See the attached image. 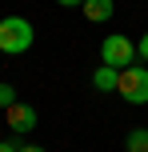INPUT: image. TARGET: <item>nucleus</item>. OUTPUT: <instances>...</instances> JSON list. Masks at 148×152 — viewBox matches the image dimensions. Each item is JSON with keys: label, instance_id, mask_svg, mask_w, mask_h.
Returning a JSON list of instances; mask_svg holds the SVG:
<instances>
[{"label": "nucleus", "instance_id": "obj_2", "mask_svg": "<svg viewBox=\"0 0 148 152\" xmlns=\"http://www.w3.org/2000/svg\"><path fill=\"white\" fill-rule=\"evenodd\" d=\"M116 92L128 100V104H148V68H144V64H128V68H120Z\"/></svg>", "mask_w": 148, "mask_h": 152}, {"label": "nucleus", "instance_id": "obj_13", "mask_svg": "<svg viewBox=\"0 0 148 152\" xmlns=\"http://www.w3.org/2000/svg\"><path fill=\"white\" fill-rule=\"evenodd\" d=\"M0 56H4V52H0Z\"/></svg>", "mask_w": 148, "mask_h": 152}, {"label": "nucleus", "instance_id": "obj_9", "mask_svg": "<svg viewBox=\"0 0 148 152\" xmlns=\"http://www.w3.org/2000/svg\"><path fill=\"white\" fill-rule=\"evenodd\" d=\"M136 56H140V60L148 64V32H144V36H140V44H136Z\"/></svg>", "mask_w": 148, "mask_h": 152}, {"label": "nucleus", "instance_id": "obj_6", "mask_svg": "<svg viewBox=\"0 0 148 152\" xmlns=\"http://www.w3.org/2000/svg\"><path fill=\"white\" fill-rule=\"evenodd\" d=\"M116 84H120V68L100 64V68L92 72V88H96V92H116Z\"/></svg>", "mask_w": 148, "mask_h": 152}, {"label": "nucleus", "instance_id": "obj_8", "mask_svg": "<svg viewBox=\"0 0 148 152\" xmlns=\"http://www.w3.org/2000/svg\"><path fill=\"white\" fill-rule=\"evenodd\" d=\"M16 104V88L12 84H0V108H12Z\"/></svg>", "mask_w": 148, "mask_h": 152}, {"label": "nucleus", "instance_id": "obj_3", "mask_svg": "<svg viewBox=\"0 0 148 152\" xmlns=\"http://www.w3.org/2000/svg\"><path fill=\"white\" fill-rule=\"evenodd\" d=\"M100 60L108 64V68H128V64H136V44L128 36H120V32H112L100 44Z\"/></svg>", "mask_w": 148, "mask_h": 152}, {"label": "nucleus", "instance_id": "obj_4", "mask_svg": "<svg viewBox=\"0 0 148 152\" xmlns=\"http://www.w3.org/2000/svg\"><path fill=\"white\" fill-rule=\"evenodd\" d=\"M4 124L16 132V136H24V132H32V128H36V108L16 100L12 108H4Z\"/></svg>", "mask_w": 148, "mask_h": 152}, {"label": "nucleus", "instance_id": "obj_11", "mask_svg": "<svg viewBox=\"0 0 148 152\" xmlns=\"http://www.w3.org/2000/svg\"><path fill=\"white\" fill-rule=\"evenodd\" d=\"M56 4H60V8H80L84 0H56Z\"/></svg>", "mask_w": 148, "mask_h": 152}, {"label": "nucleus", "instance_id": "obj_12", "mask_svg": "<svg viewBox=\"0 0 148 152\" xmlns=\"http://www.w3.org/2000/svg\"><path fill=\"white\" fill-rule=\"evenodd\" d=\"M20 152H44L40 144H20Z\"/></svg>", "mask_w": 148, "mask_h": 152}, {"label": "nucleus", "instance_id": "obj_10", "mask_svg": "<svg viewBox=\"0 0 148 152\" xmlns=\"http://www.w3.org/2000/svg\"><path fill=\"white\" fill-rule=\"evenodd\" d=\"M0 152H20V144L16 140H0Z\"/></svg>", "mask_w": 148, "mask_h": 152}, {"label": "nucleus", "instance_id": "obj_1", "mask_svg": "<svg viewBox=\"0 0 148 152\" xmlns=\"http://www.w3.org/2000/svg\"><path fill=\"white\" fill-rule=\"evenodd\" d=\"M32 40H36V32H32V24L24 20V16H4V20H0V52L4 56L28 52Z\"/></svg>", "mask_w": 148, "mask_h": 152}, {"label": "nucleus", "instance_id": "obj_5", "mask_svg": "<svg viewBox=\"0 0 148 152\" xmlns=\"http://www.w3.org/2000/svg\"><path fill=\"white\" fill-rule=\"evenodd\" d=\"M80 12H84L88 24H104V20H112L116 4H112V0H84V4H80Z\"/></svg>", "mask_w": 148, "mask_h": 152}, {"label": "nucleus", "instance_id": "obj_7", "mask_svg": "<svg viewBox=\"0 0 148 152\" xmlns=\"http://www.w3.org/2000/svg\"><path fill=\"white\" fill-rule=\"evenodd\" d=\"M128 152H148V128H132L128 132Z\"/></svg>", "mask_w": 148, "mask_h": 152}]
</instances>
